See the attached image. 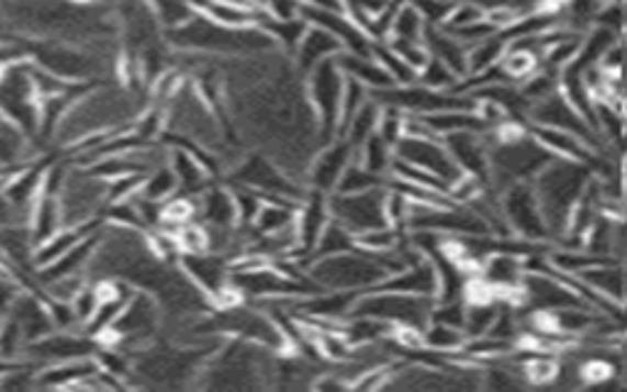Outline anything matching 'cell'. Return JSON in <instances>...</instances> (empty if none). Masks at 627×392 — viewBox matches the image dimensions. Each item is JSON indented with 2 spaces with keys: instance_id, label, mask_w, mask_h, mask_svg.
<instances>
[{
  "instance_id": "obj_5",
  "label": "cell",
  "mask_w": 627,
  "mask_h": 392,
  "mask_svg": "<svg viewBox=\"0 0 627 392\" xmlns=\"http://www.w3.org/2000/svg\"><path fill=\"white\" fill-rule=\"evenodd\" d=\"M501 211L507 224L510 236H517L529 243H547L549 228L541 214L539 199L533 182H515L501 194Z\"/></svg>"
},
{
  "instance_id": "obj_3",
  "label": "cell",
  "mask_w": 627,
  "mask_h": 392,
  "mask_svg": "<svg viewBox=\"0 0 627 392\" xmlns=\"http://www.w3.org/2000/svg\"><path fill=\"white\" fill-rule=\"evenodd\" d=\"M346 87V74L338 65V57H328L306 74L304 91L318 121L324 143L334 141L342 133V99Z\"/></svg>"
},
{
  "instance_id": "obj_9",
  "label": "cell",
  "mask_w": 627,
  "mask_h": 392,
  "mask_svg": "<svg viewBox=\"0 0 627 392\" xmlns=\"http://www.w3.org/2000/svg\"><path fill=\"white\" fill-rule=\"evenodd\" d=\"M354 160H356V150L346 137L338 135L334 141H328L326 145L318 147L310 169H306V189L334 194L348 165Z\"/></svg>"
},
{
  "instance_id": "obj_19",
  "label": "cell",
  "mask_w": 627,
  "mask_h": 392,
  "mask_svg": "<svg viewBox=\"0 0 627 392\" xmlns=\"http://www.w3.org/2000/svg\"><path fill=\"white\" fill-rule=\"evenodd\" d=\"M296 204L292 199H265L260 214L248 226L255 236H278V233L292 231L296 221Z\"/></svg>"
},
{
  "instance_id": "obj_7",
  "label": "cell",
  "mask_w": 627,
  "mask_h": 392,
  "mask_svg": "<svg viewBox=\"0 0 627 392\" xmlns=\"http://www.w3.org/2000/svg\"><path fill=\"white\" fill-rule=\"evenodd\" d=\"M101 341L99 338L89 336L83 328H77V332H49L37 341H32L25 348L23 360L27 363L45 368V366H55V363H67V360H79V358H91L99 354Z\"/></svg>"
},
{
  "instance_id": "obj_13",
  "label": "cell",
  "mask_w": 627,
  "mask_h": 392,
  "mask_svg": "<svg viewBox=\"0 0 627 392\" xmlns=\"http://www.w3.org/2000/svg\"><path fill=\"white\" fill-rule=\"evenodd\" d=\"M197 219L209 228H236L238 211L231 187L214 182L197 199Z\"/></svg>"
},
{
  "instance_id": "obj_15",
  "label": "cell",
  "mask_w": 627,
  "mask_h": 392,
  "mask_svg": "<svg viewBox=\"0 0 627 392\" xmlns=\"http://www.w3.org/2000/svg\"><path fill=\"white\" fill-rule=\"evenodd\" d=\"M99 370L101 363L96 356L45 366L37 370V388H89Z\"/></svg>"
},
{
  "instance_id": "obj_14",
  "label": "cell",
  "mask_w": 627,
  "mask_h": 392,
  "mask_svg": "<svg viewBox=\"0 0 627 392\" xmlns=\"http://www.w3.org/2000/svg\"><path fill=\"white\" fill-rule=\"evenodd\" d=\"M342 52H344V45L334 35H328L322 27L310 25V30H306L300 42V47H296V52L290 57V61H292L294 71L304 79L306 74L318 65V61H324L328 57H338Z\"/></svg>"
},
{
  "instance_id": "obj_10",
  "label": "cell",
  "mask_w": 627,
  "mask_h": 392,
  "mask_svg": "<svg viewBox=\"0 0 627 392\" xmlns=\"http://www.w3.org/2000/svg\"><path fill=\"white\" fill-rule=\"evenodd\" d=\"M328 197L324 192H316V189H306L304 197L296 204V221H294V231H296V248H300V258L302 268L304 262L310 260L312 250L316 248V240L322 238L324 228L332 224V206H328Z\"/></svg>"
},
{
  "instance_id": "obj_1",
  "label": "cell",
  "mask_w": 627,
  "mask_h": 392,
  "mask_svg": "<svg viewBox=\"0 0 627 392\" xmlns=\"http://www.w3.org/2000/svg\"><path fill=\"white\" fill-rule=\"evenodd\" d=\"M165 42L177 52H191V55H206L214 59H250L278 52L272 37L260 25L226 27L197 13L187 23L165 30Z\"/></svg>"
},
{
  "instance_id": "obj_4",
  "label": "cell",
  "mask_w": 627,
  "mask_h": 392,
  "mask_svg": "<svg viewBox=\"0 0 627 392\" xmlns=\"http://www.w3.org/2000/svg\"><path fill=\"white\" fill-rule=\"evenodd\" d=\"M434 300L429 296H414L390 290H368L358 296L354 312L358 316L385 322L390 326H417L424 328L432 322Z\"/></svg>"
},
{
  "instance_id": "obj_21",
  "label": "cell",
  "mask_w": 627,
  "mask_h": 392,
  "mask_svg": "<svg viewBox=\"0 0 627 392\" xmlns=\"http://www.w3.org/2000/svg\"><path fill=\"white\" fill-rule=\"evenodd\" d=\"M260 27L268 33L275 42V47H278L280 55L284 57H292L296 47H300V42L304 37L306 30H310V23L302 18H294V20H272L265 15L260 20Z\"/></svg>"
},
{
  "instance_id": "obj_30",
  "label": "cell",
  "mask_w": 627,
  "mask_h": 392,
  "mask_svg": "<svg viewBox=\"0 0 627 392\" xmlns=\"http://www.w3.org/2000/svg\"><path fill=\"white\" fill-rule=\"evenodd\" d=\"M302 5H316V8H328V10H344L342 0H300Z\"/></svg>"
},
{
  "instance_id": "obj_11",
  "label": "cell",
  "mask_w": 627,
  "mask_h": 392,
  "mask_svg": "<svg viewBox=\"0 0 627 392\" xmlns=\"http://www.w3.org/2000/svg\"><path fill=\"white\" fill-rule=\"evenodd\" d=\"M302 20L326 30L344 45V52H354V55H370L373 52V40L366 35L363 27H358L354 20L346 15V10H328L316 5H302Z\"/></svg>"
},
{
  "instance_id": "obj_26",
  "label": "cell",
  "mask_w": 627,
  "mask_h": 392,
  "mask_svg": "<svg viewBox=\"0 0 627 392\" xmlns=\"http://www.w3.org/2000/svg\"><path fill=\"white\" fill-rule=\"evenodd\" d=\"M172 236L177 240L179 256H194V253L209 250V231L199 219L189 221V224H184V226H179Z\"/></svg>"
},
{
  "instance_id": "obj_20",
  "label": "cell",
  "mask_w": 627,
  "mask_h": 392,
  "mask_svg": "<svg viewBox=\"0 0 627 392\" xmlns=\"http://www.w3.org/2000/svg\"><path fill=\"white\" fill-rule=\"evenodd\" d=\"M466 344H469V336H466L463 328L451 326V324H441V322H429L424 326V348L427 351H434L446 358H456L459 354H463Z\"/></svg>"
},
{
  "instance_id": "obj_16",
  "label": "cell",
  "mask_w": 627,
  "mask_h": 392,
  "mask_svg": "<svg viewBox=\"0 0 627 392\" xmlns=\"http://www.w3.org/2000/svg\"><path fill=\"white\" fill-rule=\"evenodd\" d=\"M424 45H427L429 55L434 59L444 61V65L449 67L461 81L471 74L469 47H466L461 40H456L451 33H446L444 27L427 25V33H424Z\"/></svg>"
},
{
  "instance_id": "obj_17",
  "label": "cell",
  "mask_w": 627,
  "mask_h": 392,
  "mask_svg": "<svg viewBox=\"0 0 627 392\" xmlns=\"http://www.w3.org/2000/svg\"><path fill=\"white\" fill-rule=\"evenodd\" d=\"M25 224L30 228L32 240H35V246L49 240L52 236H57V233L67 226L64 224V211L59 204V197H49L42 192L35 204H32Z\"/></svg>"
},
{
  "instance_id": "obj_25",
  "label": "cell",
  "mask_w": 627,
  "mask_h": 392,
  "mask_svg": "<svg viewBox=\"0 0 627 392\" xmlns=\"http://www.w3.org/2000/svg\"><path fill=\"white\" fill-rule=\"evenodd\" d=\"M177 192H179V184H177V177L172 172V167H169V163L153 167L150 172L145 175L143 187H141V197L150 199V201H159V204H165V201L177 197Z\"/></svg>"
},
{
  "instance_id": "obj_27",
  "label": "cell",
  "mask_w": 627,
  "mask_h": 392,
  "mask_svg": "<svg viewBox=\"0 0 627 392\" xmlns=\"http://www.w3.org/2000/svg\"><path fill=\"white\" fill-rule=\"evenodd\" d=\"M233 192V201H236V211H238V226L248 228L253 226L255 216L260 214V209L265 204V197L260 192H255L250 187H240V184H228Z\"/></svg>"
},
{
  "instance_id": "obj_8",
  "label": "cell",
  "mask_w": 627,
  "mask_h": 392,
  "mask_svg": "<svg viewBox=\"0 0 627 392\" xmlns=\"http://www.w3.org/2000/svg\"><path fill=\"white\" fill-rule=\"evenodd\" d=\"M395 157L402 163L427 169V172L444 179L446 184H451L456 177H461V167L456 165L449 147L439 137L405 135L395 147Z\"/></svg>"
},
{
  "instance_id": "obj_12",
  "label": "cell",
  "mask_w": 627,
  "mask_h": 392,
  "mask_svg": "<svg viewBox=\"0 0 627 392\" xmlns=\"http://www.w3.org/2000/svg\"><path fill=\"white\" fill-rule=\"evenodd\" d=\"M529 133H533L551 155L561 157V160H576V163H586L593 167L596 157L601 155L596 145L589 143L586 137H581L576 133L549 128V125H535V123H529Z\"/></svg>"
},
{
  "instance_id": "obj_6",
  "label": "cell",
  "mask_w": 627,
  "mask_h": 392,
  "mask_svg": "<svg viewBox=\"0 0 627 392\" xmlns=\"http://www.w3.org/2000/svg\"><path fill=\"white\" fill-rule=\"evenodd\" d=\"M388 187L373 189V192H363V194H332L328 197L332 219L346 226L354 236H360V233L373 228L390 226L385 214Z\"/></svg>"
},
{
  "instance_id": "obj_23",
  "label": "cell",
  "mask_w": 627,
  "mask_h": 392,
  "mask_svg": "<svg viewBox=\"0 0 627 392\" xmlns=\"http://www.w3.org/2000/svg\"><path fill=\"white\" fill-rule=\"evenodd\" d=\"M356 248H358V243H356L354 233H350L346 226H342V224H338V221L332 219V224L324 228L322 238L316 240V248L312 250L310 260L328 258V256H342V253H350V250H356ZM310 260H306V262H310Z\"/></svg>"
},
{
  "instance_id": "obj_18",
  "label": "cell",
  "mask_w": 627,
  "mask_h": 392,
  "mask_svg": "<svg viewBox=\"0 0 627 392\" xmlns=\"http://www.w3.org/2000/svg\"><path fill=\"white\" fill-rule=\"evenodd\" d=\"M338 65H342L346 77L360 81L368 91L398 87L390 74L385 71V67H382L373 55H354V52H342V55H338Z\"/></svg>"
},
{
  "instance_id": "obj_28",
  "label": "cell",
  "mask_w": 627,
  "mask_h": 392,
  "mask_svg": "<svg viewBox=\"0 0 627 392\" xmlns=\"http://www.w3.org/2000/svg\"><path fill=\"white\" fill-rule=\"evenodd\" d=\"M262 13L272 20L302 18L300 0H262Z\"/></svg>"
},
{
  "instance_id": "obj_22",
  "label": "cell",
  "mask_w": 627,
  "mask_h": 392,
  "mask_svg": "<svg viewBox=\"0 0 627 392\" xmlns=\"http://www.w3.org/2000/svg\"><path fill=\"white\" fill-rule=\"evenodd\" d=\"M356 160L366 169H370V172H376L380 177H390L392 165H395V147L382 141L378 133H373L363 145H360Z\"/></svg>"
},
{
  "instance_id": "obj_24",
  "label": "cell",
  "mask_w": 627,
  "mask_h": 392,
  "mask_svg": "<svg viewBox=\"0 0 627 392\" xmlns=\"http://www.w3.org/2000/svg\"><path fill=\"white\" fill-rule=\"evenodd\" d=\"M388 184L390 177H380L376 172H370V169L354 160L348 165L334 194H363V192H373V189H385Z\"/></svg>"
},
{
  "instance_id": "obj_29",
  "label": "cell",
  "mask_w": 627,
  "mask_h": 392,
  "mask_svg": "<svg viewBox=\"0 0 627 392\" xmlns=\"http://www.w3.org/2000/svg\"><path fill=\"white\" fill-rule=\"evenodd\" d=\"M3 179L5 177H0V224H15V221H25L13 209V204H10V201H8L5 192H3Z\"/></svg>"
},
{
  "instance_id": "obj_31",
  "label": "cell",
  "mask_w": 627,
  "mask_h": 392,
  "mask_svg": "<svg viewBox=\"0 0 627 392\" xmlns=\"http://www.w3.org/2000/svg\"><path fill=\"white\" fill-rule=\"evenodd\" d=\"M18 363H20V360H8V358L0 356V378H3V376L8 373V370L13 368V366H18Z\"/></svg>"
},
{
  "instance_id": "obj_2",
  "label": "cell",
  "mask_w": 627,
  "mask_h": 392,
  "mask_svg": "<svg viewBox=\"0 0 627 392\" xmlns=\"http://www.w3.org/2000/svg\"><path fill=\"white\" fill-rule=\"evenodd\" d=\"M593 177V169L586 163L576 160H561L557 157L555 163L547 165L533 182L535 194L539 199L541 214H545L549 238H557L559 243L567 238L571 211L579 204L583 189L589 187Z\"/></svg>"
}]
</instances>
